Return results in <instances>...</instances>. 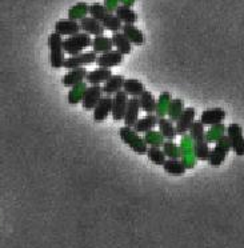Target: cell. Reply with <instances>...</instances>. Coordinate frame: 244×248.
I'll use <instances>...</instances> for the list:
<instances>
[{
    "label": "cell",
    "instance_id": "cell-1",
    "mask_svg": "<svg viewBox=\"0 0 244 248\" xmlns=\"http://www.w3.org/2000/svg\"><path fill=\"white\" fill-rule=\"evenodd\" d=\"M119 136L122 141L130 147L132 151L137 154V155H146L148 146L141 138L140 134H137L134 127H128V125H123L119 130Z\"/></svg>",
    "mask_w": 244,
    "mask_h": 248
},
{
    "label": "cell",
    "instance_id": "cell-2",
    "mask_svg": "<svg viewBox=\"0 0 244 248\" xmlns=\"http://www.w3.org/2000/svg\"><path fill=\"white\" fill-rule=\"evenodd\" d=\"M91 43H92L91 35L80 31L72 36H67L63 39V49H64V54L74 56V55L83 52L88 47H91Z\"/></svg>",
    "mask_w": 244,
    "mask_h": 248
},
{
    "label": "cell",
    "instance_id": "cell-3",
    "mask_svg": "<svg viewBox=\"0 0 244 248\" xmlns=\"http://www.w3.org/2000/svg\"><path fill=\"white\" fill-rule=\"evenodd\" d=\"M49 48V64L55 70H60L64 67V49H63V38L59 33L52 32L48 36Z\"/></svg>",
    "mask_w": 244,
    "mask_h": 248
},
{
    "label": "cell",
    "instance_id": "cell-4",
    "mask_svg": "<svg viewBox=\"0 0 244 248\" xmlns=\"http://www.w3.org/2000/svg\"><path fill=\"white\" fill-rule=\"evenodd\" d=\"M231 150V144L228 140L227 136H222L219 140L216 141V146L214 147V150L210 151V156H208V163L214 166V167H219L222 166L223 162L226 160L228 152Z\"/></svg>",
    "mask_w": 244,
    "mask_h": 248
},
{
    "label": "cell",
    "instance_id": "cell-5",
    "mask_svg": "<svg viewBox=\"0 0 244 248\" xmlns=\"http://www.w3.org/2000/svg\"><path fill=\"white\" fill-rule=\"evenodd\" d=\"M227 138L231 144V150L238 155L244 156V136L243 128L239 124H229L227 127Z\"/></svg>",
    "mask_w": 244,
    "mask_h": 248
},
{
    "label": "cell",
    "instance_id": "cell-6",
    "mask_svg": "<svg viewBox=\"0 0 244 248\" xmlns=\"http://www.w3.org/2000/svg\"><path fill=\"white\" fill-rule=\"evenodd\" d=\"M98 55L93 51L90 52H80V54L70 56L64 60V68L65 70H72V68H79V67H86V65L92 64L96 62Z\"/></svg>",
    "mask_w": 244,
    "mask_h": 248
},
{
    "label": "cell",
    "instance_id": "cell-7",
    "mask_svg": "<svg viewBox=\"0 0 244 248\" xmlns=\"http://www.w3.org/2000/svg\"><path fill=\"white\" fill-rule=\"evenodd\" d=\"M194 141L190 136L183 135L182 141H180V160L184 163L185 168L194 167V164L196 163L195 150H194Z\"/></svg>",
    "mask_w": 244,
    "mask_h": 248
},
{
    "label": "cell",
    "instance_id": "cell-8",
    "mask_svg": "<svg viewBox=\"0 0 244 248\" xmlns=\"http://www.w3.org/2000/svg\"><path fill=\"white\" fill-rule=\"evenodd\" d=\"M127 103H128V95L123 90L115 93L114 97H112V111H111V116L115 122L123 120Z\"/></svg>",
    "mask_w": 244,
    "mask_h": 248
},
{
    "label": "cell",
    "instance_id": "cell-9",
    "mask_svg": "<svg viewBox=\"0 0 244 248\" xmlns=\"http://www.w3.org/2000/svg\"><path fill=\"white\" fill-rule=\"evenodd\" d=\"M195 115L196 111L194 107H187L183 109V112L179 116V119L175 122V127H176V132L178 135L183 136L185 135L188 131H190V127L192 125V123L195 122Z\"/></svg>",
    "mask_w": 244,
    "mask_h": 248
},
{
    "label": "cell",
    "instance_id": "cell-10",
    "mask_svg": "<svg viewBox=\"0 0 244 248\" xmlns=\"http://www.w3.org/2000/svg\"><path fill=\"white\" fill-rule=\"evenodd\" d=\"M102 96H103V90H102L100 84L90 87L87 86L86 92H84V96H83V100H81V106H83V108L86 111H91L98 104Z\"/></svg>",
    "mask_w": 244,
    "mask_h": 248
},
{
    "label": "cell",
    "instance_id": "cell-11",
    "mask_svg": "<svg viewBox=\"0 0 244 248\" xmlns=\"http://www.w3.org/2000/svg\"><path fill=\"white\" fill-rule=\"evenodd\" d=\"M111 111H112V97L108 95L102 96L93 108V120L96 123H102L111 115Z\"/></svg>",
    "mask_w": 244,
    "mask_h": 248
},
{
    "label": "cell",
    "instance_id": "cell-12",
    "mask_svg": "<svg viewBox=\"0 0 244 248\" xmlns=\"http://www.w3.org/2000/svg\"><path fill=\"white\" fill-rule=\"evenodd\" d=\"M139 111H140V103H139V97H128V103H127V108H125L124 118V125L128 127H134L135 123L139 119Z\"/></svg>",
    "mask_w": 244,
    "mask_h": 248
},
{
    "label": "cell",
    "instance_id": "cell-13",
    "mask_svg": "<svg viewBox=\"0 0 244 248\" xmlns=\"http://www.w3.org/2000/svg\"><path fill=\"white\" fill-rule=\"evenodd\" d=\"M226 119V111L223 108H210L203 111L200 115V122L203 125H217V124H222L223 120Z\"/></svg>",
    "mask_w": 244,
    "mask_h": 248
},
{
    "label": "cell",
    "instance_id": "cell-14",
    "mask_svg": "<svg viewBox=\"0 0 244 248\" xmlns=\"http://www.w3.org/2000/svg\"><path fill=\"white\" fill-rule=\"evenodd\" d=\"M123 56L119 51H108V52H104V54H100L96 58V64L98 67H103V68H114V67H118V65L123 62Z\"/></svg>",
    "mask_w": 244,
    "mask_h": 248
},
{
    "label": "cell",
    "instance_id": "cell-15",
    "mask_svg": "<svg viewBox=\"0 0 244 248\" xmlns=\"http://www.w3.org/2000/svg\"><path fill=\"white\" fill-rule=\"evenodd\" d=\"M55 32L59 33L60 36H72L80 32V24L72 19H61L55 24Z\"/></svg>",
    "mask_w": 244,
    "mask_h": 248
},
{
    "label": "cell",
    "instance_id": "cell-16",
    "mask_svg": "<svg viewBox=\"0 0 244 248\" xmlns=\"http://www.w3.org/2000/svg\"><path fill=\"white\" fill-rule=\"evenodd\" d=\"M79 24H80V31L88 33V35H93V36H100L106 31L102 26V23L96 19H93L92 16L83 17Z\"/></svg>",
    "mask_w": 244,
    "mask_h": 248
},
{
    "label": "cell",
    "instance_id": "cell-17",
    "mask_svg": "<svg viewBox=\"0 0 244 248\" xmlns=\"http://www.w3.org/2000/svg\"><path fill=\"white\" fill-rule=\"evenodd\" d=\"M86 76H87V70L84 67H79V68H72L68 70V72L63 76L61 83L64 87H74L76 84H79L81 81L86 80Z\"/></svg>",
    "mask_w": 244,
    "mask_h": 248
},
{
    "label": "cell",
    "instance_id": "cell-18",
    "mask_svg": "<svg viewBox=\"0 0 244 248\" xmlns=\"http://www.w3.org/2000/svg\"><path fill=\"white\" fill-rule=\"evenodd\" d=\"M125 78L123 75H111L104 81V86L102 87L103 93L112 96L116 92H119L123 90V84H124Z\"/></svg>",
    "mask_w": 244,
    "mask_h": 248
},
{
    "label": "cell",
    "instance_id": "cell-19",
    "mask_svg": "<svg viewBox=\"0 0 244 248\" xmlns=\"http://www.w3.org/2000/svg\"><path fill=\"white\" fill-rule=\"evenodd\" d=\"M157 122H159V118L155 113H148L144 118L137 119V122L134 125V130L137 134H146L147 131H151L157 127Z\"/></svg>",
    "mask_w": 244,
    "mask_h": 248
},
{
    "label": "cell",
    "instance_id": "cell-20",
    "mask_svg": "<svg viewBox=\"0 0 244 248\" xmlns=\"http://www.w3.org/2000/svg\"><path fill=\"white\" fill-rule=\"evenodd\" d=\"M157 127H159V132L162 134V136L166 140H175V138L178 136L174 122L169 120L167 116L166 118H159Z\"/></svg>",
    "mask_w": 244,
    "mask_h": 248
},
{
    "label": "cell",
    "instance_id": "cell-21",
    "mask_svg": "<svg viewBox=\"0 0 244 248\" xmlns=\"http://www.w3.org/2000/svg\"><path fill=\"white\" fill-rule=\"evenodd\" d=\"M111 75H112V72H111L109 68L98 67L96 70L87 72L86 81H87L90 86H98V84H100V83H104V81L107 80Z\"/></svg>",
    "mask_w": 244,
    "mask_h": 248
},
{
    "label": "cell",
    "instance_id": "cell-22",
    "mask_svg": "<svg viewBox=\"0 0 244 248\" xmlns=\"http://www.w3.org/2000/svg\"><path fill=\"white\" fill-rule=\"evenodd\" d=\"M112 44H114V47L116 48V51H119L122 55H128L131 54V51H132V44L131 42L127 39L124 33L122 32V31H118V32L112 33Z\"/></svg>",
    "mask_w": 244,
    "mask_h": 248
},
{
    "label": "cell",
    "instance_id": "cell-23",
    "mask_svg": "<svg viewBox=\"0 0 244 248\" xmlns=\"http://www.w3.org/2000/svg\"><path fill=\"white\" fill-rule=\"evenodd\" d=\"M115 15L123 24H135L137 22V14L130 6L120 4L115 10Z\"/></svg>",
    "mask_w": 244,
    "mask_h": 248
},
{
    "label": "cell",
    "instance_id": "cell-24",
    "mask_svg": "<svg viewBox=\"0 0 244 248\" xmlns=\"http://www.w3.org/2000/svg\"><path fill=\"white\" fill-rule=\"evenodd\" d=\"M91 47H92V51L95 54L100 55L104 54V52H108V51H112L114 44H112V39L107 38L104 35H100V36H95L92 39Z\"/></svg>",
    "mask_w": 244,
    "mask_h": 248
},
{
    "label": "cell",
    "instance_id": "cell-25",
    "mask_svg": "<svg viewBox=\"0 0 244 248\" xmlns=\"http://www.w3.org/2000/svg\"><path fill=\"white\" fill-rule=\"evenodd\" d=\"M122 32L127 36V39L130 40L131 44L141 46V44L144 43V35H143V32H141L140 30L137 27H135L134 24H123Z\"/></svg>",
    "mask_w": 244,
    "mask_h": 248
},
{
    "label": "cell",
    "instance_id": "cell-26",
    "mask_svg": "<svg viewBox=\"0 0 244 248\" xmlns=\"http://www.w3.org/2000/svg\"><path fill=\"white\" fill-rule=\"evenodd\" d=\"M163 168H164L166 172L168 175H172V176H182L187 171L184 163L182 162L180 159H167L163 164Z\"/></svg>",
    "mask_w": 244,
    "mask_h": 248
},
{
    "label": "cell",
    "instance_id": "cell-27",
    "mask_svg": "<svg viewBox=\"0 0 244 248\" xmlns=\"http://www.w3.org/2000/svg\"><path fill=\"white\" fill-rule=\"evenodd\" d=\"M139 103H140V109L146 113H155L156 111V99L152 95V92L144 90L139 96Z\"/></svg>",
    "mask_w": 244,
    "mask_h": 248
},
{
    "label": "cell",
    "instance_id": "cell-28",
    "mask_svg": "<svg viewBox=\"0 0 244 248\" xmlns=\"http://www.w3.org/2000/svg\"><path fill=\"white\" fill-rule=\"evenodd\" d=\"M144 90H146L144 84L140 80H137V79H125L124 84H123V91L131 97H139Z\"/></svg>",
    "mask_w": 244,
    "mask_h": 248
},
{
    "label": "cell",
    "instance_id": "cell-29",
    "mask_svg": "<svg viewBox=\"0 0 244 248\" xmlns=\"http://www.w3.org/2000/svg\"><path fill=\"white\" fill-rule=\"evenodd\" d=\"M86 88H87V83H84V81H81L79 84L71 87L70 92H68V96H67V100H68L71 106H76V104L81 103L83 96H84V92H86Z\"/></svg>",
    "mask_w": 244,
    "mask_h": 248
},
{
    "label": "cell",
    "instance_id": "cell-30",
    "mask_svg": "<svg viewBox=\"0 0 244 248\" xmlns=\"http://www.w3.org/2000/svg\"><path fill=\"white\" fill-rule=\"evenodd\" d=\"M171 93L169 92H162L156 100V111L155 115L157 118H166L167 112H168L169 103H171Z\"/></svg>",
    "mask_w": 244,
    "mask_h": 248
},
{
    "label": "cell",
    "instance_id": "cell-31",
    "mask_svg": "<svg viewBox=\"0 0 244 248\" xmlns=\"http://www.w3.org/2000/svg\"><path fill=\"white\" fill-rule=\"evenodd\" d=\"M183 109H184V103H183L182 99H171L167 116H168L169 120H172L175 123L179 119L180 115H182Z\"/></svg>",
    "mask_w": 244,
    "mask_h": 248
},
{
    "label": "cell",
    "instance_id": "cell-32",
    "mask_svg": "<svg viewBox=\"0 0 244 248\" xmlns=\"http://www.w3.org/2000/svg\"><path fill=\"white\" fill-rule=\"evenodd\" d=\"M146 155L150 159V162L153 163L155 166H163L164 162L167 160V156L164 155L160 147H148Z\"/></svg>",
    "mask_w": 244,
    "mask_h": 248
},
{
    "label": "cell",
    "instance_id": "cell-33",
    "mask_svg": "<svg viewBox=\"0 0 244 248\" xmlns=\"http://www.w3.org/2000/svg\"><path fill=\"white\" fill-rule=\"evenodd\" d=\"M102 26L104 27V30H108L111 32H118V31H122V27H123V23L120 22L118 16L109 12L107 16L104 17L103 22H102Z\"/></svg>",
    "mask_w": 244,
    "mask_h": 248
},
{
    "label": "cell",
    "instance_id": "cell-34",
    "mask_svg": "<svg viewBox=\"0 0 244 248\" xmlns=\"http://www.w3.org/2000/svg\"><path fill=\"white\" fill-rule=\"evenodd\" d=\"M88 7L90 6L87 3H77V4H75L68 11V19L80 22L83 17H86L88 15Z\"/></svg>",
    "mask_w": 244,
    "mask_h": 248
},
{
    "label": "cell",
    "instance_id": "cell-35",
    "mask_svg": "<svg viewBox=\"0 0 244 248\" xmlns=\"http://www.w3.org/2000/svg\"><path fill=\"white\" fill-rule=\"evenodd\" d=\"M188 132H190V138L192 139L194 143L200 140H206V131H204V125L201 124L200 120H195L190 127Z\"/></svg>",
    "mask_w": 244,
    "mask_h": 248
},
{
    "label": "cell",
    "instance_id": "cell-36",
    "mask_svg": "<svg viewBox=\"0 0 244 248\" xmlns=\"http://www.w3.org/2000/svg\"><path fill=\"white\" fill-rule=\"evenodd\" d=\"M143 139H144V141H146L148 147H162L164 140H166L162 136V134L159 131L155 130L147 131L144 136H143Z\"/></svg>",
    "mask_w": 244,
    "mask_h": 248
},
{
    "label": "cell",
    "instance_id": "cell-37",
    "mask_svg": "<svg viewBox=\"0 0 244 248\" xmlns=\"http://www.w3.org/2000/svg\"><path fill=\"white\" fill-rule=\"evenodd\" d=\"M88 14L90 16H92L93 19H96L99 22H103V19L109 14V11L106 8L104 4H99V3H93L88 7Z\"/></svg>",
    "mask_w": 244,
    "mask_h": 248
},
{
    "label": "cell",
    "instance_id": "cell-38",
    "mask_svg": "<svg viewBox=\"0 0 244 248\" xmlns=\"http://www.w3.org/2000/svg\"><path fill=\"white\" fill-rule=\"evenodd\" d=\"M163 152L168 159H180V147L174 140H164Z\"/></svg>",
    "mask_w": 244,
    "mask_h": 248
},
{
    "label": "cell",
    "instance_id": "cell-39",
    "mask_svg": "<svg viewBox=\"0 0 244 248\" xmlns=\"http://www.w3.org/2000/svg\"><path fill=\"white\" fill-rule=\"evenodd\" d=\"M194 150H195V156L198 160H208L210 156V147H208V141L200 140L194 143Z\"/></svg>",
    "mask_w": 244,
    "mask_h": 248
},
{
    "label": "cell",
    "instance_id": "cell-40",
    "mask_svg": "<svg viewBox=\"0 0 244 248\" xmlns=\"http://www.w3.org/2000/svg\"><path fill=\"white\" fill-rule=\"evenodd\" d=\"M224 131H226V128H224L223 124L212 125L211 128H210V131L206 132V140L208 141V143H211V141L216 143L222 136H224Z\"/></svg>",
    "mask_w": 244,
    "mask_h": 248
},
{
    "label": "cell",
    "instance_id": "cell-41",
    "mask_svg": "<svg viewBox=\"0 0 244 248\" xmlns=\"http://www.w3.org/2000/svg\"><path fill=\"white\" fill-rule=\"evenodd\" d=\"M104 6L109 12H112L119 6V0H104Z\"/></svg>",
    "mask_w": 244,
    "mask_h": 248
},
{
    "label": "cell",
    "instance_id": "cell-42",
    "mask_svg": "<svg viewBox=\"0 0 244 248\" xmlns=\"http://www.w3.org/2000/svg\"><path fill=\"white\" fill-rule=\"evenodd\" d=\"M122 1V4H125V6H134V3H135V0H120Z\"/></svg>",
    "mask_w": 244,
    "mask_h": 248
}]
</instances>
